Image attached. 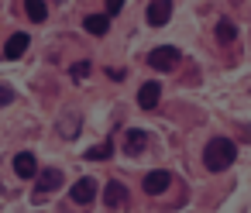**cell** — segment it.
Segmentation results:
<instances>
[{"label": "cell", "instance_id": "obj_1", "mask_svg": "<svg viewBox=\"0 0 251 213\" xmlns=\"http://www.w3.org/2000/svg\"><path fill=\"white\" fill-rule=\"evenodd\" d=\"M234 158H237V144L227 141V138H210L206 148H203V165H206L210 172H224V168H230Z\"/></svg>", "mask_w": 251, "mask_h": 213}, {"label": "cell", "instance_id": "obj_2", "mask_svg": "<svg viewBox=\"0 0 251 213\" xmlns=\"http://www.w3.org/2000/svg\"><path fill=\"white\" fill-rule=\"evenodd\" d=\"M148 66L158 69V72H169L172 66H179V48H172V45H158V48H151V52H148Z\"/></svg>", "mask_w": 251, "mask_h": 213}, {"label": "cell", "instance_id": "obj_3", "mask_svg": "<svg viewBox=\"0 0 251 213\" xmlns=\"http://www.w3.org/2000/svg\"><path fill=\"white\" fill-rule=\"evenodd\" d=\"M158 100H162V86H158L155 79H148V83L138 90V107H141V110H155Z\"/></svg>", "mask_w": 251, "mask_h": 213}, {"label": "cell", "instance_id": "obj_4", "mask_svg": "<svg viewBox=\"0 0 251 213\" xmlns=\"http://www.w3.org/2000/svg\"><path fill=\"white\" fill-rule=\"evenodd\" d=\"M169 186H172V175H169L165 168H158V172H148V175H145V192H148V196H162Z\"/></svg>", "mask_w": 251, "mask_h": 213}, {"label": "cell", "instance_id": "obj_5", "mask_svg": "<svg viewBox=\"0 0 251 213\" xmlns=\"http://www.w3.org/2000/svg\"><path fill=\"white\" fill-rule=\"evenodd\" d=\"M14 175H18V179H35V175H38V162H35L31 151L14 155Z\"/></svg>", "mask_w": 251, "mask_h": 213}, {"label": "cell", "instance_id": "obj_6", "mask_svg": "<svg viewBox=\"0 0 251 213\" xmlns=\"http://www.w3.org/2000/svg\"><path fill=\"white\" fill-rule=\"evenodd\" d=\"M35 186H38V196H45V192H52V189L62 186V172L59 168H42L35 175Z\"/></svg>", "mask_w": 251, "mask_h": 213}, {"label": "cell", "instance_id": "obj_7", "mask_svg": "<svg viewBox=\"0 0 251 213\" xmlns=\"http://www.w3.org/2000/svg\"><path fill=\"white\" fill-rule=\"evenodd\" d=\"M69 196H73V203L86 206V203H93V199H97V182L86 175V179H79V182L73 186V192H69Z\"/></svg>", "mask_w": 251, "mask_h": 213}, {"label": "cell", "instance_id": "obj_8", "mask_svg": "<svg viewBox=\"0 0 251 213\" xmlns=\"http://www.w3.org/2000/svg\"><path fill=\"white\" fill-rule=\"evenodd\" d=\"M145 144H148V131H141V127L124 131V151H127V155H141Z\"/></svg>", "mask_w": 251, "mask_h": 213}, {"label": "cell", "instance_id": "obj_9", "mask_svg": "<svg viewBox=\"0 0 251 213\" xmlns=\"http://www.w3.org/2000/svg\"><path fill=\"white\" fill-rule=\"evenodd\" d=\"M169 18H172V4H169V0H155V4H148V24L151 28H162Z\"/></svg>", "mask_w": 251, "mask_h": 213}, {"label": "cell", "instance_id": "obj_10", "mask_svg": "<svg viewBox=\"0 0 251 213\" xmlns=\"http://www.w3.org/2000/svg\"><path fill=\"white\" fill-rule=\"evenodd\" d=\"M103 203H107L110 210H117V206H124V203H127V186L114 179V182H110V186L103 189Z\"/></svg>", "mask_w": 251, "mask_h": 213}, {"label": "cell", "instance_id": "obj_11", "mask_svg": "<svg viewBox=\"0 0 251 213\" xmlns=\"http://www.w3.org/2000/svg\"><path fill=\"white\" fill-rule=\"evenodd\" d=\"M83 28H86L90 35L100 38V35L110 31V18H107V14H86V18H83Z\"/></svg>", "mask_w": 251, "mask_h": 213}, {"label": "cell", "instance_id": "obj_12", "mask_svg": "<svg viewBox=\"0 0 251 213\" xmlns=\"http://www.w3.org/2000/svg\"><path fill=\"white\" fill-rule=\"evenodd\" d=\"M25 48H28V35H25V31H18V35H11V38H7L4 55H7V59H21V55H25Z\"/></svg>", "mask_w": 251, "mask_h": 213}, {"label": "cell", "instance_id": "obj_13", "mask_svg": "<svg viewBox=\"0 0 251 213\" xmlns=\"http://www.w3.org/2000/svg\"><path fill=\"white\" fill-rule=\"evenodd\" d=\"M25 11H28L31 21H45V18H49V4H45V0H28Z\"/></svg>", "mask_w": 251, "mask_h": 213}, {"label": "cell", "instance_id": "obj_14", "mask_svg": "<svg viewBox=\"0 0 251 213\" xmlns=\"http://www.w3.org/2000/svg\"><path fill=\"white\" fill-rule=\"evenodd\" d=\"M234 38H237V28H234L230 21H220V24H217V42H220V45H230Z\"/></svg>", "mask_w": 251, "mask_h": 213}, {"label": "cell", "instance_id": "obj_15", "mask_svg": "<svg viewBox=\"0 0 251 213\" xmlns=\"http://www.w3.org/2000/svg\"><path fill=\"white\" fill-rule=\"evenodd\" d=\"M110 155H114V144H110V141H103V144H97V148L86 151V158H93V162H107Z\"/></svg>", "mask_w": 251, "mask_h": 213}, {"label": "cell", "instance_id": "obj_16", "mask_svg": "<svg viewBox=\"0 0 251 213\" xmlns=\"http://www.w3.org/2000/svg\"><path fill=\"white\" fill-rule=\"evenodd\" d=\"M86 72H90V62H76V66L69 69V76H73V79H86Z\"/></svg>", "mask_w": 251, "mask_h": 213}, {"label": "cell", "instance_id": "obj_17", "mask_svg": "<svg viewBox=\"0 0 251 213\" xmlns=\"http://www.w3.org/2000/svg\"><path fill=\"white\" fill-rule=\"evenodd\" d=\"M124 11V4H121V0H107V18H117Z\"/></svg>", "mask_w": 251, "mask_h": 213}, {"label": "cell", "instance_id": "obj_18", "mask_svg": "<svg viewBox=\"0 0 251 213\" xmlns=\"http://www.w3.org/2000/svg\"><path fill=\"white\" fill-rule=\"evenodd\" d=\"M11 100H14V93H11V90H7V86H0V107H7V103H11Z\"/></svg>", "mask_w": 251, "mask_h": 213}]
</instances>
